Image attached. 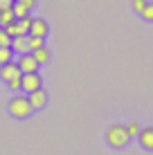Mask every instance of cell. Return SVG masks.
I'll use <instances>...</instances> for the list:
<instances>
[{"label":"cell","mask_w":153,"mask_h":155,"mask_svg":"<svg viewBox=\"0 0 153 155\" xmlns=\"http://www.w3.org/2000/svg\"><path fill=\"white\" fill-rule=\"evenodd\" d=\"M7 110H9V115H12V117H16V119H27L34 108H32L27 94H16V97L9 99Z\"/></svg>","instance_id":"obj_1"},{"label":"cell","mask_w":153,"mask_h":155,"mask_svg":"<svg viewBox=\"0 0 153 155\" xmlns=\"http://www.w3.org/2000/svg\"><path fill=\"white\" fill-rule=\"evenodd\" d=\"M106 140L110 146H115V148H124L126 144H128L131 140V135H128V130H126V126L124 124H113L106 130Z\"/></svg>","instance_id":"obj_2"},{"label":"cell","mask_w":153,"mask_h":155,"mask_svg":"<svg viewBox=\"0 0 153 155\" xmlns=\"http://www.w3.org/2000/svg\"><path fill=\"white\" fill-rule=\"evenodd\" d=\"M29 23H32V16L27 14L23 18H16L9 25H5V31L9 36H25V34H29Z\"/></svg>","instance_id":"obj_3"},{"label":"cell","mask_w":153,"mask_h":155,"mask_svg":"<svg viewBox=\"0 0 153 155\" xmlns=\"http://www.w3.org/2000/svg\"><path fill=\"white\" fill-rule=\"evenodd\" d=\"M36 88H41V74L38 72H23L20 74V90L25 94H29Z\"/></svg>","instance_id":"obj_4"},{"label":"cell","mask_w":153,"mask_h":155,"mask_svg":"<svg viewBox=\"0 0 153 155\" xmlns=\"http://www.w3.org/2000/svg\"><path fill=\"white\" fill-rule=\"evenodd\" d=\"M20 68H18V63H14V61H7V63H2L0 65V79L2 81H12V79H20Z\"/></svg>","instance_id":"obj_5"},{"label":"cell","mask_w":153,"mask_h":155,"mask_svg":"<svg viewBox=\"0 0 153 155\" xmlns=\"http://www.w3.org/2000/svg\"><path fill=\"white\" fill-rule=\"evenodd\" d=\"M38 65L41 63L34 58V54L32 52H23L18 58V68H20V72H38Z\"/></svg>","instance_id":"obj_6"},{"label":"cell","mask_w":153,"mask_h":155,"mask_svg":"<svg viewBox=\"0 0 153 155\" xmlns=\"http://www.w3.org/2000/svg\"><path fill=\"white\" fill-rule=\"evenodd\" d=\"M29 97V104H32V108L34 110H38V108H43V106L47 104V92L43 88H36V90H32V92L27 94Z\"/></svg>","instance_id":"obj_7"},{"label":"cell","mask_w":153,"mask_h":155,"mask_svg":"<svg viewBox=\"0 0 153 155\" xmlns=\"http://www.w3.org/2000/svg\"><path fill=\"white\" fill-rule=\"evenodd\" d=\"M47 31H50V27H47V23L43 18H32V23H29V34L32 36H47Z\"/></svg>","instance_id":"obj_8"},{"label":"cell","mask_w":153,"mask_h":155,"mask_svg":"<svg viewBox=\"0 0 153 155\" xmlns=\"http://www.w3.org/2000/svg\"><path fill=\"white\" fill-rule=\"evenodd\" d=\"M138 140H140V146L146 148V151H153V126H146L138 133Z\"/></svg>","instance_id":"obj_9"},{"label":"cell","mask_w":153,"mask_h":155,"mask_svg":"<svg viewBox=\"0 0 153 155\" xmlns=\"http://www.w3.org/2000/svg\"><path fill=\"white\" fill-rule=\"evenodd\" d=\"M12 50L23 54V52H29V41H27V34L25 36H12Z\"/></svg>","instance_id":"obj_10"},{"label":"cell","mask_w":153,"mask_h":155,"mask_svg":"<svg viewBox=\"0 0 153 155\" xmlns=\"http://www.w3.org/2000/svg\"><path fill=\"white\" fill-rule=\"evenodd\" d=\"M12 20H16V16H14V9H12V5H9V7H2V9H0V27L9 25Z\"/></svg>","instance_id":"obj_11"},{"label":"cell","mask_w":153,"mask_h":155,"mask_svg":"<svg viewBox=\"0 0 153 155\" xmlns=\"http://www.w3.org/2000/svg\"><path fill=\"white\" fill-rule=\"evenodd\" d=\"M32 54H34V58L38 63H47L50 61V50H47L45 45H41V47H36V50H32Z\"/></svg>","instance_id":"obj_12"},{"label":"cell","mask_w":153,"mask_h":155,"mask_svg":"<svg viewBox=\"0 0 153 155\" xmlns=\"http://www.w3.org/2000/svg\"><path fill=\"white\" fill-rule=\"evenodd\" d=\"M7 61H14V50L12 45H0V65Z\"/></svg>","instance_id":"obj_13"},{"label":"cell","mask_w":153,"mask_h":155,"mask_svg":"<svg viewBox=\"0 0 153 155\" xmlns=\"http://www.w3.org/2000/svg\"><path fill=\"white\" fill-rule=\"evenodd\" d=\"M12 9H14V16H16V18H23V16L29 14V9L25 7L20 0H14V2H12Z\"/></svg>","instance_id":"obj_14"},{"label":"cell","mask_w":153,"mask_h":155,"mask_svg":"<svg viewBox=\"0 0 153 155\" xmlns=\"http://www.w3.org/2000/svg\"><path fill=\"white\" fill-rule=\"evenodd\" d=\"M140 16H142V18L146 20V23H151V20H153V2H146L144 7H142Z\"/></svg>","instance_id":"obj_15"},{"label":"cell","mask_w":153,"mask_h":155,"mask_svg":"<svg viewBox=\"0 0 153 155\" xmlns=\"http://www.w3.org/2000/svg\"><path fill=\"white\" fill-rule=\"evenodd\" d=\"M27 41H29V52L36 50V47H41V45H45L43 36H32V34H27Z\"/></svg>","instance_id":"obj_16"},{"label":"cell","mask_w":153,"mask_h":155,"mask_svg":"<svg viewBox=\"0 0 153 155\" xmlns=\"http://www.w3.org/2000/svg\"><path fill=\"white\" fill-rule=\"evenodd\" d=\"M126 130H128V135H131V137H138V133H140V126H138V121H128Z\"/></svg>","instance_id":"obj_17"},{"label":"cell","mask_w":153,"mask_h":155,"mask_svg":"<svg viewBox=\"0 0 153 155\" xmlns=\"http://www.w3.org/2000/svg\"><path fill=\"white\" fill-rule=\"evenodd\" d=\"M0 45H12V36L5 31V27H0Z\"/></svg>","instance_id":"obj_18"},{"label":"cell","mask_w":153,"mask_h":155,"mask_svg":"<svg viewBox=\"0 0 153 155\" xmlns=\"http://www.w3.org/2000/svg\"><path fill=\"white\" fill-rule=\"evenodd\" d=\"M144 5H146V0H133V9H135V12H142V7H144Z\"/></svg>","instance_id":"obj_19"},{"label":"cell","mask_w":153,"mask_h":155,"mask_svg":"<svg viewBox=\"0 0 153 155\" xmlns=\"http://www.w3.org/2000/svg\"><path fill=\"white\" fill-rule=\"evenodd\" d=\"M7 85L12 90H20V79H12V81H7Z\"/></svg>","instance_id":"obj_20"},{"label":"cell","mask_w":153,"mask_h":155,"mask_svg":"<svg viewBox=\"0 0 153 155\" xmlns=\"http://www.w3.org/2000/svg\"><path fill=\"white\" fill-rule=\"evenodd\" d=\"M20 2H23L27 9H34V7H36V0H20Z\"/></svg>","instance_id":"obj_21"},{"label":"cell","mask_w":153,"mask_h":155,"mask_svg":"<svg viewBox=\"0 0 153 155\" xmlns=\"http://www.w3.org/2000/svg\"><path fill=\"white\" fill-rule=\"evenodd\" d=\"M12 2H14V0H0V9H2V7H9Z\"/></svg>","instance_id":"obj_22"}]
</instances>
